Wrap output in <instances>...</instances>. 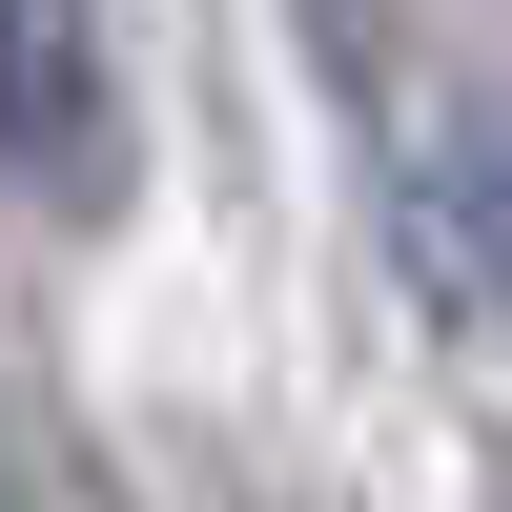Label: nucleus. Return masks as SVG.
Segmentation results:
<instances>
[{"mask_svg":"<svg viewBox=\"0 0 512 512\" xmlns=\"http://www.w3.org/2000/svg\"><path fill=\"white\" fill-rule=\"evenodd\" d=\"M0 164L41 205H123V62L103 0H0Z\"/></svg>","mask_w":512,"mask_h":512,"instance_id":"f257e3e1","label":"nucleus"},{"mask_svg":"<svg viewBox=\"0 0 512 512\" xmlns=\"http://www.w3.org/2000/svg\"><path fill=\"white\" fill-rule=\"evenodd\" d=\"M431 246H451V287H472V308H512V123H472V144H451Z\"/></svg>","mask_w":512,"mask_h":512,"instance_id":"f03ea898","label":"nucleus"}]
</instances>
